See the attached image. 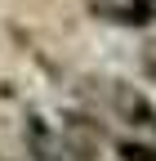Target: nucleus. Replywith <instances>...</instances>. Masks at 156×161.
<instances>
[{
	"label": "nucleus",
	"mask_w": 156,
	"mask_h": 161,
	"mask_svg": "<svg viewBox=\"0 0 156 161\" xmlns=\"http://www.w3.org/2000/svg\"><path fill=\"white\" fill-rule=\"evenodd\" d=\"M98 98L112 112V121H121L125 134H143L156 139V103L129 80H98Z\"/></svg>",
	"instance_id": "f257e3e1"
},
{
	"label": "nucleus",
	"mask_w": 156,
	"mask_h": 161,
	"mask_svg": "<svg viewBox=\"0 0 156 161\" xmlns=\"http://www.w3.org/2000/svg\"><path fill=\"white\" fill-rule=\"evenodd\" d=\"M112 157H116V161H156V139L121 134V139L112 143Z\"/></svg>",
	"instance_id": "f03ea898"
},
{
	"label": "nucleus",
	"mask_w": 156,
	"mask_h": 161,
	"mask_svg": "<svg viewBox=\"0 0 156 161\" xmlns=\"http://www.w3.org/2000/svg\"><path fill=\"white\" fill-rule=\"evenodd\" d=\"M27 143H31L36 161H58V157H63V148H58V139H54V134H45L40 116H31V125H27Z\"/></svg>",
	"instance_id": "7ed1b4c3"
}]
</instances>
